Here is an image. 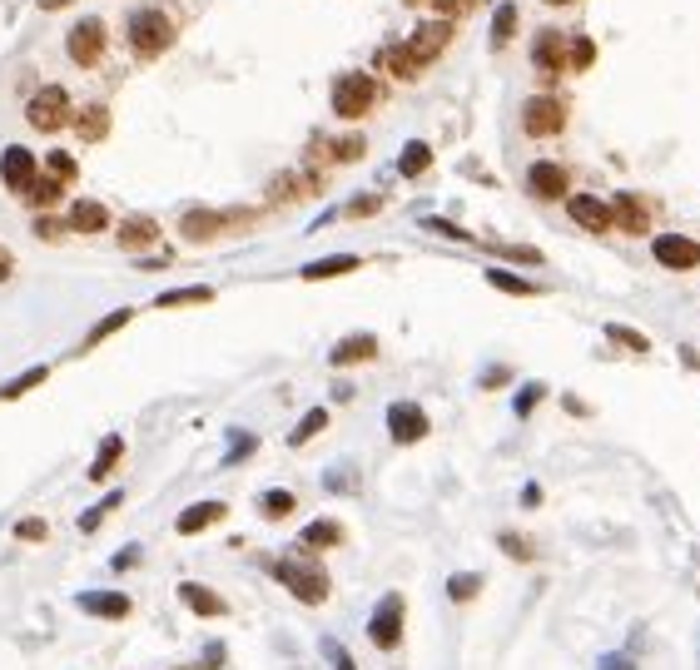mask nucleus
Segmentation results:
<instances>
[{
    "mask_svg": "<svg viewBox=\"0 0 700 670\" xmlns=\"http://www.w3.org/2000/svg\"><path fill=\"white\" fill-rule=\"evenodd\" d=\"M35 174H40V164H35V154H30L25 144H10V149L0 154V179H5V189L25 194Z\"/></svg>",
    "mask_w": 700,
    "mask_h": 670,
    "instance_id": "f3484780",
    "label": "nucleus"
},
{
    "mask_svg": "<svg viewBox=\"0 0 700 670\" xmlns=\"http://www.w3.org/2000/svg\"><path fill=\"white\" fill-rule=\"evenodd\" d=\"M75 606H80L85 616H95V621H130V616H135L130 591H80Z\"/></svg>",
    "mask_w": 700,
    "mask_h": 670,
    "instance_id": "4468645a",
    "label": "nucleus"
},
{
    "mask_svg": "<svg viewBox=\"0 0 700 670\" xmlns=\"http://www.w3.org/2000/svg\"><path fill=\"white\" fill-rule=\"evenodd\" d=\"M432 5H437V10H452V15H457V10H472L477 0H432Z\"/></svg>",
    "mask_w": 700,
    "mask_h": 670,
    "instance_id": "4d7b16f0",
    "label": "nucleus"
},
{
    "mask_svg": "<svg viewBox=\"0 0 700 670\" xmlns=\"http://www.w3.org/2000/svg\"><path fill=\"white\" fill-rule=\"evenodd\" d=\"M269 576L279 581L283 591L298 601V606H323L333 596V576L308 556V551H293V556H274L269 561Z\"/></svg>",
    "mask_w": 700,
    "mask_h": 670,
    "instance_id": "f257e3e1",
    "label": "nucleus"
},
{
    "mask_svg": "<svg viewBox=\"0 0 700 670\" xmlns=\"http://www.w3.org/2000/svg\"><path fill=\"white\" fill-rule=\"evenodd\" d=\"M120 502H125V492H120V487H115V492H105V497H100V502H95L85 517H80V532H100V522H105V517L120 507Z\"/></svg>",
    "mask_w": 700,
    "mask_h": 670,
    "instance_id": "a19ab883",
    "label": "nucleus"
},
{
    "mask_svg": "<svg viewBox=\"0 0 700 670\" xmlns=\"http://www.w3.org/2000/svg\"><path fill=\"white\" fill-rule=\"evenodd\" d=\"M10 268H15V259H10V249H5V244H0V283H5V278H10Z\"/></svg>",
    "mask_w": 700,
    "mask_h": 670,
    "instance_id": "13d9d810",
    "label": "nucleus"
},
{
    "mask_svg": "<svg viewBox=\"0 0 700 670\" xmlns=\"http://www.w3.org/2000/svg\"><path fill=\"white\" fill-rule=\"evenodd\" d=\"M323 427H328V407H308V412L298 417V427L288 432V447H308Z\"/></svg>",
    "mask_w": 700,
    "mask_h": 670,
    "instance_id": "2f4dec72",
    "label": "nucleus"
},
{
    "mask_svg": "<svg viewBox=\"0 0 700 670\" xmlns=\"http://www.w3.org/2000/svg\"><path fill=\"white\" fill-rule=\"evenodd\" d=\"M427 432H432V417L422 412V402H408V398L388 402V437L398 447H418Z\"/></svg>",
    "mask_w": 700,
    "mask_h": 670,
    "instance_id": "6e6552de",
    "label": "nucleus"
},
{
    "mask_svg": "<svg viewBox=\"0 0 700 670\" xmlns=\"http://www.w3.org/2000/svg\"><path fill=\"white\" fill-rule=\"evenodd\" d=\"M447 45H452V25H447V20H427V25H418V30H413V40H408L403 50L413 55V65L422 70V65H432V60H437Z\"/></svg>",
    "mask_w": 700,
    "mask_h": 670,
    "instance_id": "2eb2a0df",
    "label": "nucleus"
},
{
    "mask_svg": "<svg viewBox=\"0 0 700 670\" xmlns=\"http://www.w3.org/2000/svg\"><path fill=\"white\" fill-rule=\"evenodd\" d=\"M45 174H50V179H60V184H70V179H75V159H70L65 149H55V154L45 159Z\"/></svg>",
    "mask_w": 700,
    "mask_h": 670,
    "instance_id": "49530a36",
    "label": "nucleus"
},
{
    "mask_svg": "<svg viewBox=\"0 0 700 670\" xmlns=\"http://www.w3.org/2000/svg\"><path fill=\"white\" fill-rule=\"evenodd\" d=\"M224 517H229V502H194V507H184V512L174 517V532L199 536V532H209V527H219Z\"/></svg>",
    "mask_w": 700,
    "mask_h": 670,
    "instance_id": "412c9836",
    "label": "nucleus"
},
{
    "mask_svg": "<svg viewBox=\"0 0 700 670\" xmlns=\"http://www.w3.org/2000/svg\"><path fill=\"white\" fill-rule=\"evenodd\" d=\"M378 105V80L368 70H348L333 80V115L338 120H363Z\"/></svg>",
    "mask_w": 700,
    "mask_h": 670,
    "instance_id": "7ed1b4c3",
    "label": "nucleus"
},
{
    "mask_svg": "<svg viewBox=\"0 0 700 670\" xmlns=\"http://www.w3.org/2000/svg\"><path fill=\"white\" fill-rule=\"evenodd\" d=\"M561 402H566V412H576V417H586V412H591L581 398H561Z\"/></svg>",
    "mask_w": 700,
    "mask_h": 670,
    "instance_id": "bf43d9fd",
    "label": "nucleus"
},
{
    "mask_svg": "<svg viewBox=\"0 0 700 670\" xmlns=\"http://www.w3.org/2000/svg\"><path fill=\"white\" fill-rule=\"evenodd\" d=\"M427 229H432V234H447V239H457V244H472V234L457 229V224H447V219H427Z\"/></svg>",
    "mask_w": 700,
    "mask_h": 670,
    "instance_id": "864d4df0",
    "label": "nucleus"
},
{
    "mask_svg": "<svg viewBox=\"0 0 700 670\" xmlns=\"http://www.w3.org/2000/svg\"><path fill=\"white\" fill-rule=\"evenodd\" d=\"M378 209H383V199H378V194H358V199H348V209H343V214H348V219H373Z\"/></svg>",
    "mask_w": 700,
    "mask_h": 670,
    "instance_id": "de8ad7c7",
    "label": "nucleus"
},
{
    "mask_svg": "<svg viewBox=\"0 0 700 670\" xmlns=\"http://www.w3.org/2000/svg\"><path fill=\"white\" fill-rule=\"evenodd\" d=\"M363 259L358 254H328V259H313V264L298 268V278H308V283H323V278H343V273H358Z\"/></svg>",
    "mask_w": 700,
    "mask_h": 670,
    "instance_id": "b1692460",
    "label": "nucleus"
},
{
    "mask_svg": "<svg viewBox=\"0 0 700 670\" xmlns=\"http://www.w3.org/2000/svg\"><path fill=\"white\" fill-rule=\"evenodd\" d=\"M611 214H616V234H626V239H646L651 229H656V204L646 199V194H616L611 199Z\"/></svg>",
    "mask_w": 700,
    "mask_h": 670,
    "instance_id": "0eeeda50",
    "label": "nucleus"
},
{
    "mask_svg": "<svg viewBox=\"0 0 700 670\" xmlns=\"http://www.w3.org/2000/svg\"><path fill=\"white\" fill-rule=\"evenodd\" d=\"M15 541L45 546V541H50V522H40V517H20V522H15Z\"/></svg>",
    "mask_w": 700,
    "mask_h": 670,
    "instance_id": "c03bdc74",
    "label": "nucleus"
},
{
    "mask_svg": "<svg viewBox=\"0 0 700 670\" xmlns=\"http://www.w3.org/2000/svg\"><path fill=\"white\" fill-rule=\"evenodd\" d=\"M591 60H596V45H591V35H571L566 65H571V70H591Z\"/></svg>",
    "mask_w": 700,
    "mask_h": 670,
    "instance_id": "79ce46f5",
    "label": "nucleus"
},
{
    "mask_svg": "<svg viewBox=\"0 0 700 670\" xmlns=\"http://www.w3.org/2000/svg\"><path fill=\"white\" fill-rule=\"evenodd\" d=\"M140 546H125V551H115V556H110V571H135V566H140Z\"/></svg>",
    "mask_w": 700,
    "mask_h": 670,
    "instance_id": "3c124183",
    "label": "nucleus"
},
{
    "mask_svg": "<svg viewBox=\"0 0 700 670\" xmlns=\"http://www.w3.org/2000/svg\"><path fill=\"white\" fill-rule=\"evenodd\" d=\"M482 586H487L482 571H452V576H447V601H452V606H472V601L482 596Z\"/></svg>",
    "mask_w": 700,
    "mask_h": 670,
    "instance_id": "cd10ccee",
    "label": "nucleus"
},
{
    "mask_svg": "<svg viewBox=\"0 0 700 670\" xmlns=\"http://www.w3.org/2000/svg\"><path fill=\"white\" fill-rule=\"evenodd\" d=\"M65 229H70V224H60V219H50V214H35V234H40V239H60Z\"/></svg>",
    "mask_w": 700,
    "mask_h": 670,
    "instance_id": "603ef678",
    "label": "nucleus"
},
{
    "mask_svg": "<svg viewBox=\"0 0 700 670\" xmlns=\"http://www.w3.org/2000/svg\"><path fill=\"white\" fill-rule=\"evenodd\" d=\"M115 239H120V249H125V254H144V249H154V244H159V224H154L149 214H125V219H120V229H115Z\"/></svg>",
    "mask_w": 700,
    "mask_h": 670,
    "instance_id": "aec40b11",
    "label": "nucleus"
},
{
    "mask_svg": "<svg viewBox=\"0 0 700 670\" xmlns=\"http://www.w3.org/2000/svg\"><path fill=\"white\" fill-rule=\"evenodd\" d=\"M507 383H512V368H507V363H497V368H487V373H482V393L507 388Z\"/></svg>",
    "mask_w": 700,
    "mask_h": 670,
    "instance_id": "8fccbe9b",
    "label": "nucleus"
},
{
    "mask_svg": "<svg viewBox=\"0 0 700 670\" xmlns=\"http://www.w3.org/2000/svg\"><path fill=\"white\" fill-rule=\"evenodd\" d=\"M542 5H571V0H542Z\"/></svg>",
    "mask_w": 700,
    "mask_h": 670,
    "instance_id": "e2e57ef3",
    "label": "nucleus"
},
{
    "mask_svg": "<svg viewBox=\"0 0 700 670\" xmlns=\"http://www.w3.org/2000/svg\"><path fill=\"white\" fill-rule=\"evenodd\" d=\"M512 30H517V5L502 0L497 5V20H492V50H507L512 45Z\"/></svg>",
    "mask_w": 700,
    "mask_h": 670,
    "instance_id": "58836bf2",
    "label": "nucleus"
},
{
    "mask_svg": "<svg viewBox=\"0 0 700 670\" xmlns=\"http://www.w3.org/2000/svg\"><path fill=\"white\" fill-rule=\"evenodd\" d=\"M298 512V497L288 492V487H269V492H259V517L264 522H288Z\"/></svg>",
    "mask_w": 700,
    "mask_h": 670,
    "instance_id": "a878e982",
    "label": "nucleus"
},
{
    "mask_svg": "<svg viewBox=\"0 0 700 670\" xmlns=\"http://www.w3.org/2000/svg\"><path fill=\"white\" fill-rule=\"evenodd\" d=\"M70 229L75 234H105L110 229V209L100 199H75L70 204Z\"/></svg>",
    "mask_w": 700,
    "mask_h": 670,
    "instance_id": "5701e85b",
    "label": "nucleus"
},
{
    "mask_svg": "<svg viewBox=\"0 0 700 670\" xmlns=\"http://www.w3.org/2000/svg\"><path fill=\"white\" fill-rule=\"evenodd\" d=\"M403 636H408V596L403 591H383L378 606L368 611V641H373V651L393 656L403 646Z\"/></svg>",
    "mask_w": 700,
    "mask_h": 670,
    "instance_id": "f03ea898",
    "label": "nucleus"
},
{
    "mask_svg": "<svg viewBox=\"0 0 700 670\" xmlns=\"http://www.w3.org/2000/svg\"><path fill=\"white\" fill-rule=\"evenodd\" d=\"M120 457H125V437L120 432H110L105 442H100V452H95V462H90V482H110V472L120 467Z\"/></svg>",
    "mask_w": 700,
    "mask_h": 670,
    "instance_id": "393cba45",
    "label": "nucleus"
},
{
    "mask_svg": "<svg viewBox=\"0 0 700 670\" xmlns=\"http://www.w3.org/2000/svg\"><path fill=\"white\" fill-rule=\"evenodd\" d=\"M224 666H229V646H224V641H209L194 670H224Z\"/></svg>",
    "mask_w": 700,
    "mask_h": 670,
    "instance_id": "09e8293b",
    "label": "nucleus"
},
{
    "mask_svg": "<svg viewBox=\"0 0 700 670\" xmlns=\"http://www.w3.org/2000/svg\"><path fill=\"white\" fill-rule=\"evenodd\" d=\"M75 134H80V139H90V144H95V139H105V134H110V110H105V105L80 110V115H75Z\"/></svg>",
    "mask_w": 700,
    "mask_h": 670,
    "instance_id": "473e14b6",
    "label": "nucleus"
},
{
    "mask_svg": "<svg viewBox=\"0 0 700 670\" xmlns=\"http://www.w3.org/2000/svg\"><path fill=\"white\" fill-rule=\"evenodd\" d=\"M363 154H368L363 134H348V139H333V144H323V159H328V164H353V159H363Z\"/></svg>",
    "mask_w": 700,
    "mask_h": 670,
    "instance_id": "c9c22d12",
    "label": "nucleus"
},
{
    "mask_svg": "<svg viewBox=\"0 0 700 670\" xmlns=\"http://www.w3.org/2000/svg\"><path fill=\"white\" fill-rule=\"evenodd\" d=\"M40 5H45V10H60V5H70V0H40Z\"/></svg>",
    "mask_w": 700,
    "mask_h": 670,
    "instance_id": "680f3d73",
    "label": "nucleus"
},
{
    "mask_svg": "<svg viewBox=\"0 0 700 670\" xmlns=\"http://www.w3.org/2000/svg\"><path fill=\"white\" fill-rule=\"evenodd\" d=\"M179 601H184V611L199 616V621H224V616H229V601H224L214 586H204V581H179Z\"/></svg>",
    "mask_w": 700,
    "mask_h": 670,
    "instance_id": "dca6fc26",
    "label": "nucleus"
},
{
    "mask_svg": "<svg viewBox=\"0 0 700 670\" xmlns=\"http://www.w3.org/2000/svg\"><path fill=\"white\" fill-rule=\"evenodd\" d=\"M427 169H432V144L413 139V144L398 154V174H403V179H422Z\"/></svg>",
    "mask_w": 700,
    "mask_h": 670,
    "instance_id": "c756f323",
    "label": "nucleus"
},
{
    "mask_svg": "<svg viewBox=\"0 0 700 670\" xmlns=\"http://www.w3.org/2000/svg\"><path fill=\"white\" fill-rule=\"evenodd\" d=\"M45 378H50V363H40V368H25V373H20V378H10V383H5V388H0V402H15V398H25V393H30V388H40V383H45Z\"/></svg>",
    "mask_w": 700,
    "mask_h": 670,
    "instance_id": "f704fd0d",
    "label": "nucleus"
},
{
    "mask_svg": "<svg viewBox=\"0 0 700 670\" xmlns=\"http://www.w3.org/2000/svg\"><path fill=\"white\" fill-rule=\"evenodd\" d=\"M323 487H328V492H353V477H348V472H333Z\"/></svg>",
    "mask_w": 700,
    "mask_h": 670,
    "instance_id": "6e6d98bb",
    "label": "nucleus"
},
{
    "mask_svg": "<svg viewBox=\"0 0 700 670\" xmlns=\"http://www.w3.org/2000/svg\"><path fill=\"white\" fill-rule=\"evenodd\" d=\"M651 259L671 273H696L700 268V244L691 234H656L651 239Z\"/></svg>",
    "mask_w": 700,
    "mask_h": 670,
    "instance_id": "9d476101",
    "label": "nucleus"
},
{
    "mask_svg": "<svg viewBox=\"0 0 700 670\" xmlns=\"http://www.w3.org/2000/svg\"><path fill=\"white\" fill-rule=\"evenodd\" d=\"M596 670H636V661H631L626 651H611V656H601V661H596Z\"/></svg>",
    "mask_w": 700,
    "mask_h": 670,
    "instance_id": "5fc2aeb1",
    "label": "nucleus"
},
{
    "mask_svg": "<svg viewBox=\"0 0 700 670\" xmlns=\"http://www.w3.org/2000/svg\"><path fill=\"white\" fill-rule=\"evenodd\" d=\"M681 363H686V368H700V353L696 348H681Z\"/></svg>",
    "mask_w": 700,
    "mask_h": 670,
    "instance_id": "052dcab7",
    "label": "nucleus"
},
{
    "mask_svg": "<svg viewBox=\"0 0 700 670\" xmlns=\"http://www.w3.org/2000/svg\"><path fill=\"white\" fill-rule=\"evenodd\" d=\"M100 50H105V25H100V20H80V25L70 30V60H75V65H95Z\"/></svg>",
    "mask_w": 700,
    "mask_h": 670,
    "instance_id": "4be33fe9",
    "label": "nucleus"
},
{
    "mask_svg": "<svg viewBox=\"0 0 700 670\" xmlns=\"http://www.w3.org/2000/svg\"><path fill=\"white\" fill-rule=\"evenodd\" d=\"M130 318H135V308H115V313H105V318H100V323H95V328L85 333V343H80V353H90V348H100L105 338H115V333H120V328H125Z\"/></svg>",
    "mask_w": 700,
    "mask_h": 670,
    "instance_id": "c85d7f7f",
    "label": "nucleus"
},
{
    "mask_svg": "<svg viewBox=\"0 0 700 670\" xmlns=\"http://www.w3.org/2000/svg\"><path fill=\"white\" fill-rule=\"evenodd\" d=\"M130 45L140 50L144 60H154V55H164L169 45H174V20L159 10V5H144L130 15Z\"/></svg>",
    "mask_w": 700,
    "mask_h": 670,
    "instance_id": "20e7f679",
    "label": "nucleus"
},
{
    "mask_svg": "<svg viewBox=\"0 0 700 670\" xmlns=\"http://www.w3.org/2000/svg\"><path fill=\"white\" fill-rule=\"evenodd\" d=\"M25 120H30L35 130H45V134L65 130V120H70V100H65V90H60V85H45V90L25 105Z\"/></svg>",
    "mask_w": 700,
    "mask_h": 670,
    "instance_id": "ddd939ff",
    "label": "nucleus"
},
{
    "mask_svg": "<svg viewBox=\"0 0 700 670\" xmlns=\"http://www.w3.org/2000/svg\"><path fill=\"white\" fill-rule=\"evenodd\" d=\"M606 338H611L616 348L636 353V358H646V353H651V338H646V333H636V328H626V323H606Z\"/></svg>",
    "mask_w": 700,
    "mask_h": 670,
    "instance_id": "e433bc0d",
    "label": "nucleus"
},
{
    "mask_svg": "<svg viewBox=\"0 0 700 670\" xmlns=\"http://www.w3.org/2000/svg\"><path fill=\"white\" fill-rule=\"evenodd\" d=\"M229 224H249V214H219V209H184L179 234L184 244H214Z\"/></svg>",
    "mask_w": 700,
    "mask_h": 670,
    "instance_id": "1a4fd4ad",
    "label": "nucleus"
},
{
    "mask_svg": "<svg viewBox=\"0 0 700 670\" xmlns=\"http://www.w3.org/2000/svg\"><path fill=\"white\" fill-rule=\"evenodd\" d=\"M373 358H378V333H348L328 353L333 368H358V363H373Z\"/></svg>",
    "mask_w": 700,
    "mask_h": 670,
    "instance_id": "a211bd4d",
    "label": "nucleus"
},
{
    "mask_svg": "<svg viewBox=\"0 0 700 670\" xmlns=\"http://www.w3.org/2000/svg\"><path fill=\"white\" fill-rule=\"evenodd\" d=\"M566 214H571V224L586 229V234H611V229H616L611 199H601V194H566Z\"/></svg>",
    "mask_w": 700,
    "mask_h": 670,
    "instance_id": "9b49d317",
    "label": "nucleus"
},
{
    "mask_svg": "<svg viewBox=\"0 0 700 670\" xmlns=\"http://www.w3.org/2000/svg\"><path fill=\"white\" fill-rule=\"evenodd\" d=\"M189 303H214V288L194 283V288H169V293L154 298V308H189Z\"/></svg>",
    "mask_w": 700,
    "mask_h": 670,
    "instance_id": "7c9ffc66",
    "label": "nucleus"
},
{
    "mask_svg": "<svg viewBox=\"0 0 700 670\" xmlns=\"http://www.w3.org/2000/svg\"><path fill=\"white\" fill-rule=\"evenodd\" d=\"M566 50H571V40H566L561 30H537V40H532V65H537L542 85H557L561 80V70H566Z\"/></svg>",
    "mask_w": 700,
    "mask_h": 670,
    "instance_id": "f8f14e48",
    "label": "nucleus"
},
{
    "mask_svg": "<svg viewBox=\"0 0 700 670\" xmlns=\"http://www.w3.org/2000/svg\"><path fill=\"white\" fill-rule=\"evenodd\" d=\"M487 283H492L497 293H512V298H537V293H542V283H532V278H522V273H512V268H487Z\"/></svg>",
    "mask_w": 700,
    "mask_h": 670,
    "instance_id": "bb28decb",
    "label": "nucleus"
},
{
    "mask_svg": "<svg viewBox=\"0 0 700 670\" xmlns=\"http://www.w3.org/2000/svg\"><path fill=\"white\" fill-rule=\"evenodd\" d=\"M318 651L328 656V666H333V670H358V661L348 656V646H343L338 636H323V641H318Z\"/></svg>",
    "mask_w": 700,
    "mask_h": 670,
    "instance_id": "37998d69",
    "label": "nucleus"
},
{
    "mask_svg": "<svg viewBox=\"0 0 700 670\" xmlns=\"http://www.w3.org/2000/svg\"><path fill=\"white\" fill-rule=\"evenodd\" d=\"M527 194L537 204H566L571 194V169L561 159H532L527 164Z\"/></svg>",
    "mask_w": 700,
    "mask_h": 670,
    "instance_id": "423d86ee",
    "label": "nucleus"
},
{
    "mask_svg": "<svg viewBox=\"0 0 700 670\" xmlns=\"http://www.w3.org/2000/svg\"><path fill=\"white\" fill-rule=\"evenodd\" d=\"M254 452H259V437L234 427V432H229V452H224V462H219V467H239V462H244V457H254Z\"/></svg>",
    "mask_w": 700,
    "mask_h": 670,
    "instance_id": "ea45409f",
    "label": "nucleus"
},
{
    "mask_svg": "<svg viewBox=\"0 0 700 670\" xmlns=\"http://www.w3.org/2000/svg\"><path fill=\"white\" fill-rule=\"evenodd\" d=\"M542 398H547V383H527V388L517 393V402H512V412H517V417H532Z\"/></svg>",
    "mask_w": 700,
    "mask_h": 670,
    "instance_id": "a18cd8bd",
    "label": "nucleus"
},
{
    "mask_svg": "<svg viewBox=\"0 0 700 670\" xmlns=\"http://www.w3.org/2000/svg\"><path fill=\"white\" fill-rule=\"evenodd\" d=\"M343 541H348V527H343L338 517H318V522H308V527L298 532V551L318 556V551H333V546H343Z\"/></svg>",
    "mask_w": 700,
    "mask_h": 670,
    "instance_id": "6ab92c4d",
    "label": "nucleus"
},
{
    "mask_svg": "<svg viewBox=\"0 0 700 670\" xmlns=\"http://www.w3.org/2000/svg\"><path fill=\"white\" fill-rule=\"evenodd\" d=\"M561 130H566V100L561 95L542 90V95L522 100V134L527 139H557Z\"/></svg>",
    "mask_w": 700,
    "mask_h": 670,
    "instance_id": "39448f33",
    "label": "nucleus"
},
{
    "mask_svg": "<svg viewBox=\"0 0 700 670\" xmlns=\"http://www.w3.org/2000/svg\"><path fill=\"white\" fill-rule=\"evenodd\" d=\"M497 546H502V556L507 561H537V541L532 536H522V532H497Z\"/></svg>",
    "mask_w": 700,
    "mask_h": 670,
    "instance_id": "4c0bfd02",
    "label": "nucleus"
},
{
    "mask_svg": "<svg viewBox=\"0 0 700 670\" xmlns=\"http://www.w3.org/2000/svg\"><path fill=\"white\" fill-rule=\"evenodd\" d=\"M60 189H65L60 179L35 174V179H30V189H25V204H30V209H50V204H60Z\"/></svg>",
    "mask_w": 700,
    "mask_h": 670,
    "instance_id": "72a5a7b5",
    "label": "nucleus"
}]
</instances>
